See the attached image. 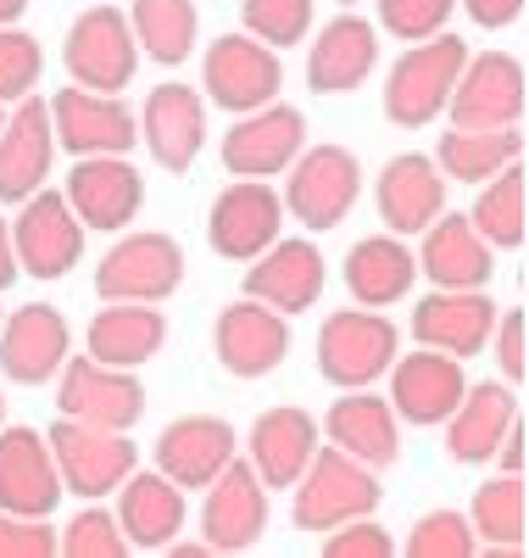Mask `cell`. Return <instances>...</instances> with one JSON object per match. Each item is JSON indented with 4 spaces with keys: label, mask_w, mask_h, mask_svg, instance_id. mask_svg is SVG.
I'll return each instance as SVG.
<instances>
[{
    "label": "cell",
    "mask_w": 529,
    "mask_h": 558,
    "mask_svg": "<svg viewBox=\"0 0 529 558\" xmlns=\"http://www.w3.org/2000/svg\"><path fill=\"white\" fill-rule=\"evenodd\" d=\"M296 502H291V520L296 531L318 536V531H334V525H346L357 514H373L384 486H379V470H368V463L346 458L341 447H329L318 441V452L307 458V470L296 475Z\"/></svg>",
    "instance_id": "1"
},
{
    "label": "cell",
    "mask_w": 529,
    "mask_h": 558,
    "mask_svg": "<svg viewBox=\"0 0 529 558\" xmlns=\"http://www.w3.org/2000/svg\"><path fill=\"white\" fill-rule=\"evenodd\" d=\"M463 62H468V39H457L446 28L407 45V51L391 62V78H384V118H391L396 129L435 123L446 112V96H452Z\"/></svg>",
    "instance_id": "2"
},
{
    "label": "cell",
    "mask_w": 529,
    "mask_h": 558,
    "mask_svg": "<svg viewBox=\"0 0 529 558\" xmlns=\"http://www.w3.org/2000/svg\"><path fill=\"white\" fill-rule=\"evenodd\" d=\"M362 191V168L346 146H302L296 162L284 168V218H296L312 235H329L334 223H346Z\"/></svg>",
    "instance_id": "3"
},
{
    "label": "cell",
    "mask_w": 529,
    "mask_h": 558,
    "mask_svg": "<svg viewBox=\"0 0 529 558\" xmlns=\"http://www.w3.org/2000/svg\"><path fill=\"white\" fill-rule=\"evenodd\" d=\"M402 352V330L379 307H341L318 330V375L341 391L384 380V368Z\"/></svg>",
    "instance_id": "4"
},
{
    "label": "cell",
    "mask_w": 529,
    "mask_h": 558,
    "mask_svg": "<svg viewBox=\"0 0 529 558\" xmlns=\"http://www.w3.org/2000/svg\"><path fill=\"white\" fill-rule=\"evenodd\" d=\"M62 68L78 89H101V96H123L139 68V45L128 28V12L112 0H95L89 12L73 17L62 39Z\"/></svg>",
    "instance_id": "5"
},
{
    "label": "cell",
    "mask_w": 529,
    "mask_h": 558,
    "mask_svg": "<svg viewBox=\"0 0 529 558\" xmlns=\"http://www.w3.org/2000/svg\"><path fill=\"white\" fill-rule=\"evenodd\" d=\"M57 408L62 418H78L95 430H134L139 413H146V386H139L134 368L95 363L84 352L57 368Z\"/></svg>",
    "instance_id": "6"
},
{
    "label": "cell",
    "mask_w": 529,
    "mask_h": 558,
    "mask_svg": "<svg viewBox=\"0 0 529 558\" xmlns=\"http://www.w3.org/2000/svg\"><path fill=\"white\" fill-rule=\"evenodd\" d=\"M51 134H57V151L73 157H128L139 146V112L123 96L67 84L51 96Z\"/></svg>",
    "instance_id": "7"
},
{
    "label": "cell",
    "mask_w": 529,
    "mask_h": 558,
    "mask_svg": "<svg viewBox=\"0 0 529 558\" xmlns=\"http://www.w3.org/2000/svg\"><path fill=\"white\" fill-rule=\"evenodd\" d=\"M45 447H51V458H57L62 492H73L84 502L112 497L123 486V475L134 470L128 430H95V425H78V418H57Z\"/></svg>",
    "instance_id": "8"
},
{
    "label": "cell",
    "mask_w": 529,
    "mask_h": 558,
    "mask_svg": "<svg viewBox=\"0 0 529 558\" xmlns=\"http://www.w3.org/2000/svg\"><path fill=\"white\" fill-rule=\"evenodd\" d=\"M179 286H184V252L162 229H134L95 268V291L107 302H168Z\"/></svg>",
    "instance_id": "9"
},
{
    "label": "cell",
    "mask_w": 529,
    "mask_h": 558,
    "mask_svg": "<svg viewBox=\"0 0 529 558\" xmlns=\"http://www.w3.org/2000/svg\"><path fill=\"white\" fill-rule=\"evenodd\" d=\"M201 96L212 101V107H223V112H257V107H268V101H279V84H284V73H279V51H268L262 39H251V34H223V39H212L207 45V57H201Z\"/></svg>",
    "instance_id": "10"
},
{
    "label": "cell",
    "mask_w": 529,
    "mask_h": 558,
    "mask_svg": "<svg viewBox=\"0 0 529 558\" xmlns=\"http://www.w3.org/2000/svg\"><path fill=\"white\" fill-rule=\"evenodd\" d=\"M446 107H452V129H518L524 62L513 51H468Z\"/></svg>",
    "instance_id": "11"
},
{
    "label": "cell",
    "mask_w": 529,
    "mask_h": 558,
    "mask_svg": "<svg viewBox=\"0 0 529 558\" xmlns=\"http://www.w3.org/2000/svg\"><path fill=\"white\" fill-rule=\"evenodd\" d=\"M12 252H17V268L28 279H62V274H73V263L84 257V223L73 218L62 191H34L28 202H17Z\"/></svg>",
    "instance_id": "12"
},
{
    "label": "cell",
    "mask_w": 529,
    "mask_h": 558,
    "mask_svg": "<svg viewBox=\"0 0 529 558\" xmlns=\"http://www.w3.org/2000/svg\"><path fill=\"white\" fill-rule=\"evenodd\" d=\"M201 536L212 553H251L268 531V486L246 458H229L223 470L201 486Z\"/></svg>",
    "instance_id": "13"
},
{
    "label": "cell",
    "mask_w": 529,
    "mask_h": 558,
    "mask_svg": "<svg viewBox=\"0 0 529 558\" xmlns=\"http://www.w3.org/2000/svg\"><path fill=\"white\" fill-rule=\"evenodd\" d=\"M279 229H284V202L268 179L223 184L212 213H207V241L229 263H251L257 252H268L279 241Z\"/></svg>",
    "instance_id": "14"
},
{
    "label": "cell",
    "mask_w": 529,
    "mask_h": 558,
    "mask_svg": "<svg viewBox=\"0 0 529 558\" xmlns=\"http://www.w3.org/2000/svg\"><path fill=\"white\" fill-rule=\"evenodd\" d=\"M62 196L73 207V218L84 229H101V235H118V229H128L139 218V207H146V179H139V168L128 157H78Z\"/></svg>",
    "instance_id": "15"
},
{
    "label": "cell",
    "mask_w": 529,
    "mask_h": 558,
    "mask_svg": "<svg viewBox=\"0 0 529 558\" xmlns=\"http://www.w3.org/2000/svg\"><path fill=\"white\" fill-rule=\"evenodd\" d=\"M384 380H391V402L396 418L407 425L429 430V425H446V413L463 402L468 380H463V357L452 352H435V347H418V352H396V363L384 368Z\"/></svg>",
    "instance_id": "16"
},
{
    "label": "cell",
    "mask_w": 529,
    "mask_h": 558,
    "mask_svg": "<svg viewBox=\"0 0 529 558\" xmlns=\"http://www.w3.org/2000/svg\"><path fill=\"white\" fill-rule=\"evenodd\" d=\"M373 207H379V223L391 229V235L413 241V235H423V229L446 213V173L435 168V157L402 151V157H391L379 168Z\"/></svg>",
    "instance_id": "17"
},
{
    "label": "cell",
    "mask_w": 529,
    "mask_h": 558,
    "mask_svg": "<svg viewBox=\"0 0 529 558\" xmlns=\"http://www.w3.org/2000/svg\"><path fill=\"white\" fill-rule=\"evenodd\" d=\"M307 146V118L284 101H268L257 112H239V123L223 134V168L234 179H273L296 162Z\"/></svg>",
    "instance_id": "18"
},
{
    "label": "cell",
    "mask_w": 529,
    "mask_h": 558,
    "mask_svg": "<svg viewBox=\"0 0 529 558\" xmlns=\"http://www.w3.org/2000/svg\"><path fill=\"white\" fill-rule=\"evenodd\" d=\"M67 357H73V324L57 307L28 302L0 324V375L12 386H51Z\"/></svg>",
    "instance_id": "19"
},
{
    "label": "cell",
    "mask_w": 529,
    "mask_h": 558,
    "mask_svg": "<svg viewBox=\"0 0 529 558\" xmlns=\"http://www.w3.org/2000/svg\"><path fill=\"white\" fill-rule=\"evenodd\" d=\"M57 162V134H51V101L23 96L7 123H0V202L17 207L34 191H45Z\"/></svg>",
    "instance_id": "20"
},
{
    "label": "cell",
    "mask_w": 529,
    "mask_h": 558,
    "mask_svg": "<svg viewBox=\"0 0 529 558\" xmlns=\"http://www.w3.org/2000/svg\"><path fill=\"white\" fill-rule=\"evenodd\" d=\"M139 140L157 168L189 173L207 146V96L189 84H157L139 107Z\"/></svg>",
    "instance_id": "21"
},
{
    "label": "cell",
    "mask_w": 529,
    "mask_h": 558,
    "mask_svg": "<svg viewBox=\"0 0 529 558\" xmlns=\"http://www.w3.org/2000/svg\"><path fill=\"white\" fill-rule=\"evenodd\" d=\"M212 352L218 363L229 368L234 380H262L273 375V368L291 357V324H284V313L262 307V302H234L218 313L212 324Z\"/></svg>",
    "instance_id": "22"
},
{
    "label": "cell",
    "mask_w": 529,
    "mask_h": 558,
    "mask_svg": "<svg viewBox=\"0 0 529 558\" xmlns=\"http://www.w3.org/2000/svg\"><path fill=\"white\" fill-rule=\"evenodd\" d=\"M418 241H423V246L413 252V257H418V274H423L435 291H485V286H491L496 252L479 241V229L468 223V213H441Z\"/></svg>",
    "instance_id": "23"
},
{
    "label": "cell",
    "mask_w": 529,
    "mask_h": 558,
    "mask_svg": "<svg viewBox=\"0 0 529 558\" xmlns=\"http://www.w3.org/2000/svg\"><path fill=\"white\" fill-rule=\"evenodd\" d=\"M323 441L341 447L357 463H368V470H391V463L402 458V418H396V408L384 402V397H373L368 386H357V391L329 402Z\"/></svg>",
    "instance_id": "24"
},
{
    "label": "cell",
    "mask_w": 529,
    "mask_h": 558,
    "mask_svg": "<svg viewBox=\"0 0 529 558\" xmlns=\"http://www.w3.org/2000/svg\"><path fill=\"white\" fill-rule=\"evenodd\" d=\"M57 502H62V475L45 436L28 425H7L0 430V508L51 520Z\"/></svg>",
    "instance_id": "25"
},
{
    "label": "cell",
    "mask_w": 529,
    "mask_h": 558,
    "mask_svg": "<svg viewBox=\"0 0 529 558\" xmlns=\"http://www.w3.org/2000/svg\"><path fill=\"white\" fill-rule=\"evenodd\" d=\"M323 279H329V268H323V252L312 241H273L246 268V296L291 318L323 296Z\"/></svg>",
    "instance_id": "26"
},
{
    "label": "cell",
    "mask_w": 529,
    "mask_h": 558,
    "mask_svg": "<svg viewBox=\"0 0 529 558\" xmlns=\"http://www.w3.org/2000/svg\"><path fill=\"white\" fill-rule=\"evenodd\" d=\"M312 452H318V418L307 408H296V402L262 408L251 436H246V463L257 470V481L273 486V492L296 486V475L307 470Z\"/></svg>",
    "instance_id": "27"
},
{
    "label": "cell",
    "mask_w": 529,
    "mask_h": 558,
    "mask_svg": "<svg viewBox=\"0 0 529 558\" xmlns=\"http://www.w3.org/2000/svg\"><path fill=\"white\" fill-rule=\"evenodd\" d=\"M234 425L218 413H184L157 436V470L179 486V492H201L223 463L234 458Z\"/></svg>",
    "instance_id": "28"
},
{
    "label": "cell",
    "mask_w": 529,
    "mask_h": 558,
    "mask_svg": "<svg viewBox=\"0 0 529 558\" xmlns=\"http://www.w3.org/2000/svg\"><path fill=\"white\" fill-rule=\"evenodd\" d=\"M496 302L485 291H429L413 307V341L452 357H479L491 347Z\"/></svg>",
    "instance_id": "29"
},
{
    "label": "cell",
    "mask_w": 529,
    "mask_h": 558,
    "mask_svg": "<svg viewBox=\"0 0 529 558\" xmlns=\"http://www.w3.org/2000/svg\"><path fill=\"white\" fill-rule=\"evenodd\" d=\"M379 68V28L357 12L329 17L307 51V84L318 96H346Z\"/></svg>",
    "instance_id": "30"
},
{
    "label": "cell",
    "mask_w": 529,
    "mask_h": 558,
    "mask_svg": "<svg viewBox=\"0 0 529 558\" xmlns=\"http://www.w3.org/2000/svg\"><path fill=\"white\" fill-rule=\"evenodd\" d=\"M112 514H118L134 553H162L184 531V492L162 470H128Z\"/></svg>",
    "instance_id": "31"
},
{
    "label": "cell",
    "mask_w": 529,
    "mask_h": 558,
    "mask_svg": "<svg viewBox=\"0 0 529 558\" xmlns=\"http://www.w3.org/2000/svg\"><path fill=\"white\" fill-rule=\"evenodd\" d=\"M513 418H518V386H507V380L468 386L463 402L446 413V452H452V463H491Z\"/></svg>",
    "instance_id": "32"
},
{
    "label": "cell",
    "mask_w": 529,
    "mask_h": 558,
    "mask_svg": "<svg viewBox=\"0 0 529 558\" xmlns=\"http://www.w3.org/2000/svg\"><path fill=\"white\" fill-rule=\"evenodd\" d=\"M168 341V318L157 302H112L89 318V357L95 363H112V368H139V363H151Z\"/></svg>",
    "instance_id": "33"
},
{
    "label": "cell",
    "mask_w": 529,
    "mask_h": 558,
    "mask_svg": "<svg viewBox=\"0 0 529 558\" xmlns=\"http://www.w3.org/2000/svg\"><path fill=\"white\" fill-rule=\"evenodd\" d=\"M418 279V257L402 235H368L346 252V291L357 307H396Z\"/></svg>",
    "instance_id": "34"
},
{
    "label": "cell",
    "mask_w": 529,
    "mask_h": 558,
    "mask_svg": "<svg viewBox=\"0 0 529 558\" xmlns=\"http://www.w3.org/2000/svg\"><path fill=\"white\" fill-rule=\"evenodd\" d=\"M468 525L485 542L491 558H524V531H529V492L524 475H496L473 492L468 502Z\"/></svg>",
    "instance_id": "35"
},
{
    "label": "cell",
    "mask_w": 529,
    "mask_h": 558,
    "mask_svg": "<svg viewBox=\"0 0 529 558\" xmlns=\"http://www.w3.org/2000/svg\"><path fill=\"white\" fill-rule=\"evenodd\" d=\"M128 28H134L139 57H151L157 68H179L189 62V51L201 39V12L196 0H134Z\"/></svg>",
    "instance_id": "36"
},
{
    "label": "cell",
    "mask_w": 529,
    "mask_h": 558,
    "mask_svg": "<svg viewBox=\"0 0 529 558\" xmlns=\"http://www.w3.org/2000/svg\"><path fill=\"white\" fill-rule=\"evenodd\" d=\"M468 223L479 229V241H485L491 252H518L529 241V184H524L518 162H507L496 179L479 184Z\"/></svg>",
    "instance_id": "37"
},
{
    "label": "cell",
    "mask_w": 529,
    "mask_h": 558,
    "mask_svg": "<svg viewBox=\"0 0 529 558\" xmlns=\"http://www.w3.org/2000/svg\"><path fill=\"white\" fill-rule=\"evenodd\" d=\"M518 157H524L518 129H446L435 146V168L457 184H485Z\"/></svg>",
    "instance_id": "38"
},
{
    "label": "cell",
    "mask_w": 529,
    "mask_h": 558,
    "mask_svg": "<svg viewBox=\"0 0 529 558\" xmlns=\"http://www.w3.org/2000/svg\"><path fill=\"white\" fill-rule=\"evenodd\" d=\"M57 553H62V558H128L134 547H128V536H123V525H118L112 508L84 502L78 514L57 531Z\"/></svg>",
    "instance_id": "39"
},
{
    "label": "cell",
    "mask_w": 529,
    "mask_h": 558,
    "mask_svg": "<svg viewBox=\"0 0 529 558\" xmlns=\"http://www.w3.org/2000/svg\"><path fill=\"white\" fill-rule=\"evenodd\" d=\"M239 23L268 51H284L312 34V0H239Z\"/></svg>",
    "instance_id": "40"
},
{
    "label": "cell",
    "mask_w": 529,
    "mask_h": 558,
    "mask_svg": "<svg viewBox=\"0 0 529 558\" xmlns=\"http://www.w3.org/2000/svg\"><path fill=\"white\" fill-rule=\"evenodd\" d=\"M473 553H479V536L457 508H429L407 531V558H473Z\"/></svg>",
    "instance_id": "41"
},
{
    "label": "cell",
    "mask_w": 529,
    "mask_h": 558,
    "mask_svg": "<svg viewBox=\"0 0 529 558\" xmlns=\"http://www.w3.org/2000/svg\"><path fill=\"white\" fill-rule=\"evenodd\" d=\"M39 73H45L39 39L23 34L17 23H0V107H17L23 96H34Z\"/></svg>",
    "instance_id": "42"
},
{
    "label": "cell",
    "mask_w": 529,
    "mask_h": 558,
    "mask_svg": "<svg viewBox=\"0 0 529 558\" xmlns=\"http://www.w3.org/2000/svg\"><path fill=\"white\" fill-rule=\"evenodd\" d=\"M452 12H457V0H379V28L418 45L429 34H441Z\"/></svg>",
    "instance_id": "43"
},
{
    "label": "cell",
    "mask_w": 529,
    "mask_h": 558,
    "mask_svg": "<svg viewBox=\"0 0 529 558\" xmlns=\"http://www.w3.org/2000/svg\"><path fill=\"white\" fill-rule=\"evenodd\" d=\"M323 558H396V536L373 514H357L346 525L323 531Z\"/></svg>",
    "instance_id": "44"
},
{
    "label": "cell",
    "mask_w": 529,
    "mask_h": 558,
    "mask_svg": "<svg viewBox=\"0 0 529 558\" xmlns=\"http://www.w3.org/2000/svg\"><path fill=\"white\" fill-rule=\"evenodd\" d=\"M0 558H57V531L39 514H7L0 508Z\"/></svg>",
    "instance_id": "45"
},
{
    "label": "cell",
    "mask_w": 529,
    "mask_h": 558,
    "mask_svg": "<svg viewBox=\"0 0 529 558\" xmlns=\"http://www.w3.org/2000/svg\"><path fill=\"white\" fill-rule=\"evenodd\" d=\"M491 347H496V368H502V380H507V386H524V375H529V347H524V307H507V313H496V324H491Z\"/></svg>",
    "instance_id": "46"
},
{
    "label": "cell",
    "mask_w": 529,
    "mask_h": 558,
    "mask_svg": "<svg viewBox=\"0 0 529 558\" xmlns=\"http://www.w3.org/2000/svg\"><path fill=\"white\" fill-rule=\"evenodd\" d=\"M479 28H513L524 17V0H457Z\"/></svg>",
    "instance_id": "47"
},
{
    "label": "cell",
    "mask_w": 529,
    "mask_h": 558,
    "mask_svg": "<svg viewBox=\"0 0 529 558\" xmlns=\"http://www.w3.org/2000/svg\"><path fill=\"white\" fill-rule=\"evenodd\" d=\"M524 441H529V436H524V418H513L507 436H502V447H496V458H491L502 475H524Z\"/></svg>",
    "instance_id": "48"
},
{
    "label": "cell",
    "mask_w": 529,
    "mask_h": 558,
    "mask_svg": "<svg viewBox=\"0 0 529 558\" xmlns=\"http://www.w3.org/2000/svg\"><path fill=\"white\" fill-rule=\"evenodd\" d=\"M23 268H17V252H12V229H7V218H0V291L12 286Z\"/></svg>",
    "instance_id": "49"
},
{
    "label": "cell",
    "mask_w": 529,
    "mask_h": 558,
    "mask_svg": "<svg viewBox=\"0 0 529 558\" xmlns=\"http://www.w3.org/2000/svg\"><path fill=\"white\" fill-rule=\"evenodd\" d=\"M162 553H168V558H207L212 547H207V536H173Z\"/></svg>",
    "instance_id": "50"
},
{
    "label": "cell",
    "mask_w": 529,
    "mask_h": 558,
    "mask_svg": "<svg viewBox=\"0 0 529 558\" xmlns=\"http://www.w3.org/2000/svg\"><path fill=\"white\" fill-rule=\"evenodd\" d=\"M28 12V0H0V23H17Z\"/></svg>",
    "instance_id": "51"
},
{
    "label": "cell",
    "mask_w": 529,
    "mask_h": 558,
    "mask_svg": "<svg viewBox=\"0 0 529 558\" xmlns=\"http://www.w3.org/2000/svg\"><path fill=\"white\" fill-rule=\"evenodd\" d=\"M334 7H357V0H334Z\"/></svg>",
    "instance_id": "52"
},
{
    "label": "cell",
    "mask_w": 529,
    "mask_h": 558,
    "mask_svg": "<svg viewBox=\"0 0 529 558\" xmlns=\"http://www.w3.org/2000/svg\"><path fill=\"white\" fill-rule=\"evenodd\" d=\"M0 418H7V397H0Z\"/></svg>",
    "instance_id": "53"
},
{
    "label": "cell",
    "mask_w": 529,
    "mask_h": 558,
    "mask_svg": "<svg viewBox=\"0 0 529 558\" xmlns=\"http://www.w3.org/2000/svg\"><path fill=\"white\" fill-rule=\"evenodd\" d=\"M0 123H7V107H0Z\"/></svg>",
    "instance_id": "54"
}]
</instances>
